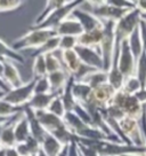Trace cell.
Returning <instances> with one entry per match:
<instances>
[{"label":"cell","instance_id":"obj_46","mask_svg":"<svg viewBox=\"0 0 146 156\" xmlns=\"http://www.w3.org/2000/svg\"><path fill=\"white\" fill-rule=\"evenodd\" d=\"M78 148L81 156H101L99 153L96 149H94V148H91V147L89 146H86V145H82V144H79V142H78Z\"/></svg>","mask_w":146,"mask_h":156},{"label":"cell","instance_id":"obj_38","mask_svg":"<svg viewBox=\"0 0 146 156\" xmlns=\"http://www.w3.org/2000/svg\"><path fill=\"white\" fill-rule=\"evenodd\" d=\"M45 60H46L47 73H51L64 69L62 60H59L55 54H47V55H45Z\"/></svg>","mask_w":146,"mask_h":156},{"label":"cell","instance_id":"obj_30","mask_svg":"<svg viewBox=\"0 0 146 156\" xmlns=\"http://www.w3.org/2000/svg\"><path fill=\"white\" fill-rule=\"evenodd\" d=\"M63 121H64V123H65V125L71 130V132H72L75 136H78L79 133H80V131L87 125V124H85V123L77 116V114L74 112H65V115H64V117H63Z\"/></svg>","mask_w":146,"mask_h":156},{"label":"cell","instance_id":"obj_53","mask_svg":"<svg viewBox=\"0 0 146 156\" xmlns=\"http://www.w3.org/2000/svg\"><path fill=\"white\" fill-rule=\"evenodd\" d=\"M5 156H20L17 153L15 147H10V148H5Z\"/></svg>","mask_w":146,"mask_h":156},{"label":"cell","instance_id":"obj_26","mask_svg":"<svg viewBox=\"0 0 146 156\" xmlns=\"http://www.w3.org/2000/svg\"><path fill=\"white\" fill-rule=\"evenodd\" d=\"M68 2H70V1H65V0H48V1L46 2V6H45L44 10H42L39 14V16L35 19L32 27H37V25H39L40 23H42L51 13H54L55 10L59 9L61 7H64L65 5H68Z\"/></svg>","mask_w":146,"mask_h":156},{"label":"cell","instance_id":"obj_15","mask_svg":"<svg viewBox=\"0 0 146 156\" xmlns=\"http://www.w3.org/2000/svg\"><path fill=\"white\" fill-rule=\"evenodd\" d=\"M121 108L123 109L126 116L132 117L137 121H141V116L145 112L144 105H141L139 102V100L136 98V95H131V94H127Z\"/></svg>","mask_w":146,"mask_h":156},{"label":"cell","instance_id":"obj_4","mask_svg":"<svg viewBox=\"0 0 146 156\" xmlns=\"http://www.w3.org/2000/svg\"><path fill=\"white\" fill-rule=\"evenodd\" d=\"M141 13L137 8L129 10L122 19L115 22V45H121L123 40L130 37V34L136 29L139 28L141 24Z\"/></svg>","mask_w":146,"mask_h":156},{"label":"cell","instance_id":"obj_60","mask_svg":"<svg viewBox=\"0 0 146 156\" xmlns=\"http://www.w3.org/2000/svg\"><path fill=\"white\" fill-rule=\"evenodd\" d=\"M0 131H1V127H0ZM2 147H1V141H0V149H1Z\"/></svg>","mask_w":146,"mask_h":156},{"label":"cell","instance_id":"obj_21","mask_svg":"<svg viewBox=\"0 0 146 156\" xmlns=\"http://www.w3.org/2000/svg\"><path fill=\"white\" fill-rule=\"evenodd\" d=\"M15 139H16V144H21V142H25L30 136H31V131H30L29 121L24 112H21L16 122H15Z\"/></svg>","mask_w":146,"mask_h":156},{"label":"cell","instance_id":"obj_31","mask_svg":"<svg viewBox=\"0 0 146 156\" xmlns=\"http://www.w3.org/2000/svg\"><path fill=\"white\" fill-rule=\"evenodd\" d=\"M128 40V44H129V47L131 49L134 56L136 58V60L141 55V53L144 52V48H143V43H141V30L139 28L136 29L131 34L130 37L127 39Z\"/></svg>","mask_w":146,"mask_h":156},{"label":"cell","instance_id":"obj_43","mask_svg":"<svg viewBox=\"0 0 146 156\" xmlns=\"http://www.w3.org/2000/svg\"><path fill=\"white\" fill-rule=\"evenodd\" d=\"M73 112L77 114V116H78L85 124H87V125H93V118H91V115L89 114V112L83 107L82 105L77 103V106L74 107Z\"/></svg>","mask_w":146,"mask_h":156},{"label":"cell","instance_id":"obj_33","mask_svg":"<svg viewBox=\"0 0 146 156\" xmlns=\"http://www.w3.org/2000/svg\"><path fill=\"white\" fill-rule=\"evenodd\" d=\"M50 134H51L54 138H56L62 145H68L70 142L73 141V140L75 139V136H74L72 132H71V130L65 125V123H64V125L59 126L58 129H56V130H54L53 132H50Z\"/></svg>","mask_w":146,"mask_h":156},{"label":"cell","instance_id":"obj_49","mask_svg":"<svg viewBox=\"0 0 146 156\" xmlns=\"http://www.w3.org/2000/svg\"><path fill=\"white\" fill-rule=\"evenodd\" d=\"M139 124H141V134H143V139H144V147H145V156H146V112L141 116Z\"/></svg>","mask_w":146,"mask_h":156},{"label":"cell","instance_id":"obj_56","mask_svg":"<svg viewBox=\"0 0 146 156\" xmlns=\"http://www.w3.org/2000/svg\"><path fill=\"white\" fill-rule=\"evenodd\" d=\"M123 156H145V154H127Z\"/></svg>","mask_w":146,"mask_h":156},{"label":"cell","instance_id":"obj_6","mask_svg":"<svg viewBox=\"0 0 146 156\" xmlns=\"http://www.w3.org/2000/svg\"><path fill=\"white\" fill-rule=\"evenodd\" d=\"M37 79L32 78L28 83H24L22 86L17 88H12L4 95V100L8 103L13 105L14 107L23 108L26 106L29 101L34 95V86H35Z\"/></svg>","mask_w":146,"mask_h":156},{"label":"cell","instance_id":"obj_19","mask_svg":"<svg viewBox=\"0 0 146 156\" xmlns=\"http://www.w3.org/2000/svg\"><path fill=\"white\" fill-rule=\"evenodd\" d=\"M21 114V112H20ZM20 114L15 115L10 122H8L6 125L1 127L0 131V141H1V147L2 148H10V147L16 146V139H15V122Z\"/></svg>","mask_w":146,"mask_h":156},{"label":"cell","instance_id":"obj_9","mask_svg":"<svg viewBox=\"0 0 146 156\" xmlns=\"http://www.w3.org/2000/svg\"><path fill=\"white\" fill-rule=\"evenodd\" d=\"M136 58L134 56L131 49L129 47L128 40H123L120 45V53H119V61L118 67L120 73L124 76V78L135 76L136 70Z\"/></svg>","mask_w":146,"mask_h":156},{"label":"cell","instance_id":"obj_2","mask_svg":"<svg viewBox=\"0 0 146 156\" xmlns=\"http://www.w3.org/2000/svg\"><path fill=\"white\" fill-rule=\"evenodd\" d=\"M55 36H57L55 29H32L31 28V30L28 31L26 34L21 36L20 38L15 39L13 41L12 47L18 53L21 51L29 48L38 49L47 40H49Z\"/></svg>","mask_w":146,"mask_h":156},{"label":"cell","instance_id":"obj_35","mask_svg":"<svg viewBox=\"0 0 146 156\" xmlns=\"http://www.w3.org/2000/svg\"><path fill=\"white\" fill-rule=\"evenodd\" d=\"M102 112V115L105 117H108V118H112L114 121H118L120 122L123 117L126 116V114L123 112V109L119 106H115V105H112L110 103L108 106H106L105 108L101 109Z\"/></svg>","mask_w":146,"mask_h":156},{"label":"cell","instance_id":"obj_55","mask_svg":"<svg viewBox=\"0 0 146 156\" xmlns=\"http://www.w3.org/2000/svg\"><path fill=\"white\" fill-rule=\"evenodd\" d=\"M14 117V116H13ZM13 117H0V127H2L4 125H6L8 122H10V119Z\"/></svg>","mask_w":146,"mask_h":156},{"label":"cell","instance_id":"obj_39","mask_svg":"<svg viewBox=\"0 0 146 156\" xmlns=\"http://www.w3.org/2000/svg\"><path fill=\"white\" fill-rule=\"evenodd\" d=\"M20 112H23V108L14 107L4 99H0V117H13Z\"/></svg>","mask_w":146,"mask_h":156},{"label":"cell","instance_id":"obj_24","mask_svg":"<svg viewBox=\"0 0 146 156\" xmlns=\"http://www.w3.org/2000/svg\"><path fill=\"white\" fill-rule=\"evenodd\" d=\"M56 95H59V94H55V93L34 94L26 106L30 107L31 109H33V110H47L50 102L53 101V99Z\"/></svg>","mask_w":146,"mask_h":156},{"label":"cell","instance_id":"obj_59","mask_svg":"<svg viewBox=\"0 0 146 156\" xmlns=\"http://www.w3.org/2000/svg\"><path fill=\"white\" fill-rule=\"evenodd\" d=\"M37 156H47V155H46V154H45V153H44L42 151H39V154H38Z\"/></svg>","mask_w":146,"mask_h":156},{"label":"cell","instance_id":"obj_36","mask_svg":"<svg viewBox=\"0 0 146 156\" xmlns=\"http://www.w3.org/2000/svg\"><path fill=\"white\" fill-rule=\"evenodd\" d=\"M32 73H33V78H42L46 77L47 73V68H46V60L45 55H38L34 58L33 66H32Z\"/></svg>","mask_w":146,"mask_h":156},{"label":"cell","instance_id":"obj_58","mask_svg":"<svg viewBox=\"0 0 146 156\" xmlns=\"http://www.w3.org/2000/svg\"><path fill=\"white\" fill-rule=\"evenodd\" d=\"M0 156H5V148L0 149Z\"/></svg>","mask_w":146,"mask_h":156},{"label":"cell","instance_id":"obj_52","mask_svg":"<svg viewBox=\"0 0 146 156\" xmlns=\"http://www.w3.org/2000/svg\"><path fill=\"white\" fill-rule=\"evenodd\" d=\"M136 2V8L141 14H145L146 13V0H138V1H135Z\"/></svg>","mask_w":146,"mask_h":156},{"label":"cell","instance_id":"obj_23","mask_svg":"<svg viewBox=\"0 0 146 156\" xmlns=\"http://www.w3.org/2000/svg\"><path fill=\"white\" fill-rule=\"evenodd\" d=\"M72 92L77 103H79V105H86L88 102L90 95H91L93 90H91V87L88 84L83 83V82H75L74 80L72 86Z\"/></svg>","mask_w":146,"mask_h":156},{"label":"cell","instance_id":"obj_41","mask_svg":"<svg viewBox=\"0 0 146 156\" xmlns=\"http://www.w3.org/2000/svg\"><path fill=\"white\" fill-rule=\"evenodd\" d=\"M78 46V38L72 36H63L59 37V51H72Z\"/></svg>","mask_w":146,"mask_h":156},{"label":"cell","instance_id":"obj_50","mask_svg":"<svg viewBox=\"0 0 146 156\" xmlns=\"http://www.w3.org/2000/svg\"><path fill=\"white\" fill-rule=\"evenodd\" d=\"M139 30H141V43H143V48H144V52L146 53V22L141 21Z\"/></svg>","mask_w":146,"mask_h":156},{"label":"cell","instance_id":"obj_42","mask_svg":"<svg viewBox=\"0 0 146 156\" xmlns=\"http://www.w3.org/2000/svg\"><path fill=\"white\" fill-rule=\"evenodd\" d=\"M46 93H51L50 84H49L47 76L42 78H38L35 82V86H34V94H46Z\"/></svg>","mask_w":146,"mask_h":156},{"label":"cell","instance_id":"obj_7","mask_svg":"<svg viewBox=\"0 0 146 156\" xmlns=\"http://www.w3.org/2000/svg\"><path fill=\"white\" fill-rule=\"evenodd\" d=\"M82 4L81 0H75V1H70L68 5L64 7H61L59 9L55 10L54 13L49 15L47 19L45 20L42 23H40L37 27H32V29H56L64 20L70 17V15L75 8L80 7Z\"/></svg>","mask_w":146,"mask_h":156},{"label":"cell","instance_id":"obj_11","mask_svg":"<svg viewBox=\"0 0 146 156\" xmlns=\"http://www.w3.org/2000/svg\"><path fill=\"white\" fill-rule=\"evenodd\" d=\"M114 93H115V90L108 84H105L97 88H94L88 102L94 105L98 109H103L110 105Z\"/></svg>","mask_w":146,"mask_h":156},{"label":"cell","instance_id":"obj_57","mask_svg":"<svg viewBox=\"0 0 146 156\" xmlns=\"http://www.w3.org/2000/svg\"><path fill=\"white\" fill-rule=\"evenodd\" d=\"M141 21H144V22H146V13H145V14L141 15Z\"/></svg>","mask_w":146,"mask_h":156},{"label":"cell","instance_id":"obj_13","mask_svg":"<svg viewBox=\"0 0 146 156\" xmlns=\"http://www.w3.org/2000/svg\"><path fill=\"white\" fill-rule=\"evenodd\" d=\"M2 78L9 88H17L23 85V79L21 77L20 71L14 62L9 60H4V75Z\"/></svg>","mask_w":146,"mask_h":156},{"label":"cell","instance_id":"obj_14","mask_svg":"<svg viewBox=\"0 0 146 156\" xmlns=\"http://www.w3.org/2000/svg\"><path fill=\"white\" fill-rule=\"evenodd\" d=\"M34 114H35L37 119L39 121V123L48 133L64 125L63 118L54 115L51 112H49L48 110H34Z\"/></svg>","mask_w":146,"mask_h":156},{"label":"cell","instance_id":"obj_27","mask_svg":"<svg viewBox=\"0 0 146 156\" xmlns=\"http://www.w3.org/2000/svg\"><path fill=\"white\" fill-rule=\"evenodd\" d=\"M74 78H73L72 75H70L68 77V80L65 87L63 88V91L61 93V98H62V101L64 103V107H65V110L66 112H73L74 107L77 106V101L73 97V92H72V86L73 83H74Z\"/></svg>","mask_w":146,"mask_h":156},{"label":"cell","instance_id":"obj_34","mask_svg":"<svg viewBox=\"0 0 146 156\" xmlns=\"http://www.w3.org/2000/svg\"><path fill=\"white\" fill-rule=\"evenodd\" d=\"M135 76L141 82L143 88H145L146 87V53L145 52H143L141 56L137 58Z\"/></svg>","mask_w":146,"mask_h":156},{"label":"cell","instance_id":"obj_28","mask_svg":"<svg viewBox=\"0 0 146 156\" xmlns=\"http://www.w3.org/2000/svg\"><path fill=\"white\" fill-rule=\"evenodd\" d=\"M40 145H41V151L47 156H57L64 146L50 133H47V136H45V139Z\"/></svg>","mask_w":146,"mask_h":156},{"label":"cell","instance_id":"obj_16","mask_svg":"<svg viewBox=\"0 0 146 156\" xmlns=\"http://www.w3.org/2000/svg\"><path fill=\"white\" fill-rule=\"evenodd\" d=\"M23 112H24V115L26 116V118H28V121H29L31 136L34 138L35 140H38V141L41 144L42 140L45 139V136H47L48 132L45 130L44 126H42L39 123V121L37 119L33 109H31V108L28 107V106H24V107H23Z\"/></svg>","mask_w":146,"mask_h":156},{"label":"cell","instance_id":"obj_32","mask_svg":"<svg viewBox=\"0 0 146 156\" xmlns=\"http://www.w3.org/2000/svg\"><path fill=\"white\" fill-rule=\"evenodd\" d=\"M59 49V36H55L53 38L47 40L40 48L35 49V52L32 54V56L35 58L38 55H47V54H54L56 51Z\"/></svg>","mask_w":146,"mask_h":156},{"label":"cell","instance_id":"obj_48","mask_svg":"<svg viewBox=\"0 0 146 156\" xmlns=\"http://www.w3.org/2000/svg\"><path fill=\"white\" fill-rule=\"evenodd\" d=\"M68 156H80L77 139H74L73 141L68 144Z\"/></svg>","mask_w":146,"mask_h":156},{"label":"cell","instance_id":"obj_12","mask_svg":"<svg viewBox=\"0 0 146 156\" xmlns=\"http://www.w3.org/2000/svg\"><path fill=\"white\" fill-rule=\"evenodd\" d=\"M70 16L73 17L74 20H77L81 24L83 32H89V31H93V30L103 27V22L101 20H98L96 16H94L93 14L88 13L86 10L81 9L80 7L73 10Z\"/></svg>","mask_w":146,"mask_h":156},{"label":"cell","instance_id":"obj_51","mask_svg":"<svg viewBox=\"0 0 146 156\" xmlns=\"http://www.w3.org/2000/svg\"><path fill=\"white\" fill-rule=\"evenodd\" d=\"M136 98L139 100V102L141 103V105H145L146 103V87L145 88H141L139 92H137L136 94Z\"/></svg>","mask_w":146,"mask_h":156},{"label":"cell","instance_id":"obj_47","mask_svg":"<svg viewBox=\"0 0 146 156\" xmlns=\"http://www.w3.org/2000/svg\"><path fill=\"white\" fill-rule=\"evenodd\" d=\"M16 151L20 154V156H31V153H30L29 148L26 146L25 142H21V144H16Z\"/></svg>","mask_w":146,"mask_h":156},{"label":"cell","instance_id":"obj_17","mask_svg":"<svg viewBox=\"0 0 146 156\" xmlns=\"http://www.w3.org/2000/svg\"><path fill=\"white\" fill-rule=\"evenodd\" d=\"M103 36H104L103 27L93 30V31H89V32H83L78 37V46L99 49V45L102 43Z\"/></svg>","mask_w":146,"mask_h":156},{"label":"cell","instance_id":"obj_40","mask_svg":"<svg viewBox=\"0 0 146 156\" xmlns=\"http://www.w3.org/2000/svg\"><path fill=\"white\" fill-rule=\"evenodd\" d=\"M47 110H48L49 112L54 114V115H56V116L63 118L66 110H65V107H64V103H63V101H62L61 95H56V97L54 98L53 101L49 105V107L47 108Z\"/></svg>","mask_w":146,"mask_h":156},{"label":"cell","instance_id":"obj_22","mask_svg":"<svg viewBox=\"0 0 146 156\" xmlns=\"http://www.w3.org/2000/svg\"><path fill=\"white\" fill-rule=\"evenodd\" d=\"M62 63L70 75H74L81 67L82 62L80 61V58L75 52V49H72V51L62 52Z\"/></svg>","mask_w":146,"mask_h":156},{"label":"cell","instance_id":"obj_20","mask_svg":"<svg viewBox=\"0 0 146 156\" xmlns=\"http://www.w3.org/2000/svg\"><path fill=\"white\" fill-rule=\"evenodd\" d=\"M68 77H70V73L63 69V70H58V71H55V73H48L47 78L50 84V88H51V93L55 94H59L63 91V88L65 87V85L68 83Z\"/></svg>","mask_w":146,"mask_h":156},{"label":"cell","instance_id":"obj_3","mask_svg":"<svg viewBox=\"0 0 146 156\" xmlns=\"http://www.w3.org/2000/svg\"><path fill=\"white\" fill-rule=\"evenodd\" d=\"M86 4L89 6H82V4H81L80 8L93 14L98 20H101L102 22H105V21L118 22L129 10H131L112 6L108 1H86Z\"/></svg>","mask_w":146,"mask_h":156},{"label":"cell","instance_id":"obj_37","mask_svg":"<svg viewBox=\"0 0 146 156\" xmlns=\"http://www.w3.org/2000/svg\"><path fill=\"white\" fill-rule=\"evenodd\" d=\"M143 86H141V82L137 79L136 76H130V77H127L124 79V83H123V87L122 91H124L128 94H131L135 95L137 92H139Z\"/></svg>","mask_w":146,"mask_h":156},{"label":"cell","instance_id":"obj_44","mask_svg":"<svg viewBox=\"0 0 146 156\" xmlns=\"http://www.w3.org/2000/svg\"><path fill=\"white\" fill-rule=\"evenodd\" d=\"M23 1L21 0H0V13L1 12H9L21 7Z\"/></svg>","mask_w":146,"mask_h":156},{"label":"cell","instance_id":"obj_1","mask_svg":"<svg viewBox=\"0 0 146 156\" xmlns=\"http://www.w3.org/2000/svg\"><path fill=\"white\" fill-rule=\"evenodd\" d=\"M79 144L96 149L101 156H123L127 154H145V147L130 146L111 140H89L75 136Z\"/></svg>","mask_w":146,"mask_h":156},{"label":"cell","instance_id":"obj_5","mask_svg":"<svg viewBox=\"0 0 146 156\" xmlns=\"http://www.w3.org/2000/svg\"><path fill=\"white\" fill-rule=\"evenodd\" d=\"M103 29H104V36H103L102 43L99 45V52L103 58L104 70L108 71L112 66L113 54L115 48V22L113 21H105L103 22Z\"/></svg>","mask_w":146,"mask_h":156},{"label":"cell","instance_id":"obj_61","mask_svg":"<svg viewBox=\"0 0 146 156\" xmlns=\"http://www.w3.org/2000/svg\"><path fill=\"white\" fill-rule=\"evenodd\" d=\"M80 156H81V155H80Z\"/></svg>","mask_w":146,"mask_h":156},{"label":"cell","instance_id":"obj_29","mask_svg":"<svg viewBox=\"0 0 146 156\" xmlns=\"http://www.w3.org/2000/svg\"><path fill=\"white\" fill-rule=\"evenodd\" d=\"M83 83L88 84L91 90L97 88L102 85L107 84V71L105 70H94L82 80Z\"/></svg>","mask_w":146,"mask_h":156},{"label":"cell","instance_id":"obj_45","mask_svg":"<svg viewBox=\"0 0 146 156\" xmlns=\"http://www.w3.org/2000/svg\"><path fill=\"white\" fill-rule=\"evenodd\" d=\"M25 144H26V146H28L30 153H31V156H37L39 154V151H41L40 142L38 140H35L34 138H32V136H30L29 139L25 141Z\"/></svg>","mask_w":146,"mask_h":156},{"label":"cell","instance_id":"obj_54","mask_svg":"<svg viewBox=\"0 0 146 156\" xmlns=\"http://www.w3.org/2000/svg\"><path fill=\"white\" fill-rule=\"evenodd\" d=\"M57 156H68V145H64Z\"/></svg>","mask_w":146,"mask_h":156},{"label":"cell","instance_id":"obj_8","mask_svg":"<svg viewBox=\"0 0 146 156\" xmlns=\"http://www.w3.org/2000/svg\"><path fill=\"white\" fill-rule=\"evenodd\" d=\"M119 125H120L122 133L126 136V138L132 146L144 147V139L141 134L139 121H137L132 117L124 116L119 122Z\"/></svg>","mask_w":146,"mask_h":156},{"label":"cell","instance_id":"obj_18","mask_svg":"<svg viewBox=\"0 0 146 156\" xmlns=\"http://www.w3.org/2000/svg\"><path fill=\"white\" fill-rule=\"evenodd\" d=\"M56 34L59 37L63 36H72V37H77L78 38L80 34H83V29L81 24L79 23L77 20H74L73 17H68L66 20H64L63 22L56 28Z\"/></svg>","mask_w":146,"mask_h":156},{"label":"cell","instance_id":"obj_25","mask_svg":"<svg viewBox=\"0 0 146 156\" xmlns=\"http://www.w3.org/2000/svg\"><path fill=\"white\" fill-rule=\"evenodd\" d=\"M0 60H9L14 63L24 64V56L21 53L16 52L12 46L5 43L4 40L0 39Z\"/></svg>","mask_w":146,"mask_h":156},{"label":"cell","instance_id":"obj_10","mask_svg":"<svg viewBox=\"0 0 146 156\" xmlns=\"http://www.w3.org/2000/svg\"><path fill=\"white\" fill-rule=\"evenodd\" d=\"M75 52L78 53L80 61L82 62V64L94 69V70H104L103 69L104 68L103 58L99 49L83 47V46H77Z\"/></svg>","mask_w":146,"mask_h":156}]
</instances>
